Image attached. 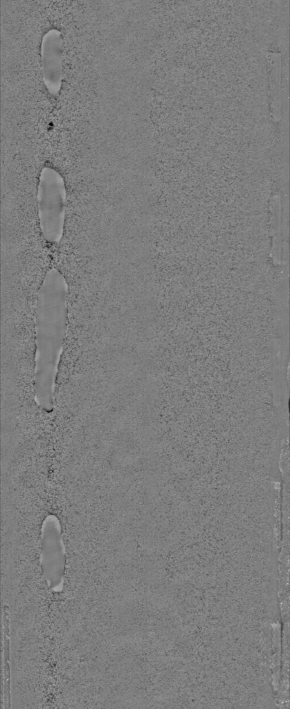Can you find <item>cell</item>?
<instances>
[{"label": "cell", "instance_id": "cell-1", "mask_svg": "<svg viewBox=\"0 0 290 709\" xmlns=\"http://www.w3.org/2000/svg\"><path fill=\"white\" fill-rule=\"evenodd\" d=\"M67 287L62 273L48 271L37 294L35 318V401L44 411L53 409L54 387L66 332Z\"/></svg>", "mask_w": 290, "mask_h": 709}, {"label": "cell", "instance_id": "cell-2", "mask_svg": "<svg viewBox=\"0 0 290 709\" xmlns=\"http://www.w3.org/2000/svg\"><path fill=\"white\" fill-rule=\"evenodd\" d=\"M37 190L42 233L47 242H59L62 237L64 224V181L55 170L44 168L40 173Z\"/></svg>", "mask_w": 290, "mask_h": 709}, {"label": "cell", "instance_id": "cell-3", "mask_svg": "<svg viewBox=\"0 0 290 709\" xmlns=\"http://www.w3.org/2000/svg\"><path fill=\"white\" fill-rule=\"evenodd\" d=\"M41 539L43 572L51 586L54 587L61 582L65 566L62 528L55 515L50 514L43 521Z\"/></svg>", "mask_w": 290, "mask_h": 709}, {"label": "cell", "instance_id": "cell-4", "mask_svg": "<svg viewBox=\"0 0 290 709\" xmlns=\"http://www.w3.org/2000/svg\"><path fill=\"white\" fill-rule=\"evenodd\" d=\"M7 607L5 606L3 608V648H4V703L6 708H8L7 704H10V665H9V627H8V612L6 611Z\"/></svg>", "mask_w": 290, "mask_h": 709}, {"label": "cell", "instance_id": "cell-5", "mask_svg": "<svg viewBox=\"0 0 290 709\" xmlns=\"http://www.w3.org/2000/svg\"><path fill=\"white\" fill-rule=\"evenodd\" d=\"M55 44H56L51 46L52 49L44 50L45 53L44 55H43V67L44 68V73L45 74V78L48 75L50 72L51 67H52L51 71L53 72V76L57 82L58 73L60 72L59 69L60 68V55L58 49L59 46H56Z\"/></svg>", "mask_w": 290, "mask_h": 709}]
</instances>
